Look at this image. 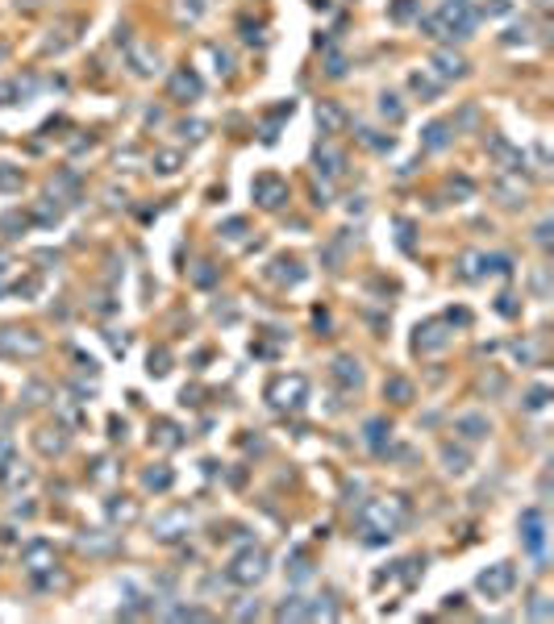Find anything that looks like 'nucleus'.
Listing matches in <instances>:
<instances>
[{"label":"nucleus","instance_id":"f257e3e1","mask_svg":"<svg viewBox=\"0 0 554 624\" xmlns=\"http://www.w3.org/2000/svg\"><path fill=\"white\" fill-rule=\"evenodd\" d=\"M471 25H475V17H471L467 0H446L437 13L425 17V34H430V38H467Z\"/></svg>","mask_w":554,"mask_h":624},{"label":"nucleus","instance_id":"f03ea898","mask_svg":"<svg viewBox=\"0 0 554 624\" xmlns=\"http://www.w3.org/2000/svg\"><path fill=\"white\" fill-rule=\"evenodd\" d=\"M250 196H254L259 208H284V204H288V179L275 175V171H263V175H254Z\"/></svg>","mask_w":554,"mask_h":624},{"label":"nucleus","instance_id":"7ed1b4c3","mask_svg":"<svg viewBox=\"0 0 554 624\" xmlns=\"http://www.w3.org/2000/svg\"><path fill=\"white\" fill-rule=\"evenodd\" d=\"M305 396H309V379H305V375H280L275 383L267 387V400H271L275 408H300Z\"/></svg>","mask_w":554,"mask_h":624},{"label":"nucleus","instance_id":"20e7f679","mask_svg":"<svg viewBox=\"0 0 554 624\" xmlns=\"http://www.w3.org/2000/svg\"><path fill=\"white\" fill-rule=\"evenodd\" d=\"M263 570H267L263 550H246V553H238V558L229 562V578H234V583H242V587L259 583V578H263Z\"/></svg>","mask_w":554,"mask_h":624},{"label":"nucleus","instance_id":"39448f33","mask_svg":"<svg viewBox=\"0 0 554 624\" xmlns=\"http://www.w3.org/2000/svg\"><path fill=\"white\" fill-rule=\"evenodd\" d=\"M42 337L34 329H0V350L4 354H42Z\"/></svg>","mask_w":554,"mask_h":624},{"label":"nucleus","instance_id":"423d86ee","mask_svg":"<svg viewBox=\"0 0 554 624\" xmlns=\"http://www.w3.org/2000/svg\"><path fill=\"white\" fill-rule=\"evenodd\" d=\"M450 341V333L442 329V321H425V325H417V337H412V350L417 354H434Z\"/></svg>","mask_w":554,"mask_h":624},{"label":"nucleus","instance_id":"0eeeda50","mask_svg":"<svg viewBox=\"0 0 554 624\" xmlns=\"http://www.w3.org/2000/svg\"><path fill=\"white\" fill-rule=\"evenodd\" d=\"M317 125H321V134H342V129L350 125V113H346L337 100H321V104H317Z\"/></svg>","mask_w":554,"mask_h":624},{"label":"nucleus","instance_id":"6e6552de","mask_svg":"<svg viewBox=\"0 0 554 624\" xmlns=\"http://www.w3.org/2000/svg\"><path fill=\"white\" fill-rule=\"evenodd\" d=\"M167 88H171V96H175V100H196L204 84H200V75H196L192 67H179V71L171 75V84H167Z\"/></svg>","mask_w":554,"mask_h":624},{"label":"nucleus","instance_id":"1a4fd4ad","mask_svg":"<svg viewBox=\"0 0 554 624\" xmlns=\"http://www.w3.org/2000/svg\"><path fill=\"white\" fill-rule=\"evenodd\" d=\"M317 171H321L325 179H337V175L346 171V154H342L337 146L321 142V146H317Z\"/></svg>","mask_w":554,"mask_h":624},{"label":"nucleus","instance_id":"9d476101","mask_svg":"<svg viewBox=\"0 0 554 624\" xmlns=\"http://www.w3.org/2000/svg\"><path fill=\"white\" fill-rule=\"evenodd\" d=\"M508 587H513V566H505V562L492 566L488 575H480V591H483V595H505Z\"/></svg>","mask_w":554,"mask_h":624},{"label":"nucleus","instance_id":"9b49d317","mask_svg":"<svg viewBox=\"0 0 554 624\" xmlns=\"http://www.w3.org/2000/svg\"><path fill=\"white\" fill-rule=\"evenodd\" d=\"M125 59H129V67L138 75L159 71V54H154V46H146V42H134V46L125 50Z\"/></svg>","mask_w":554,"mask_h":624},{"label":"nucleus","instance_id":"f8f14e48","mask_svg":"<svg viewBox=\"0 0 554 624\" xmlns=\"http://www.w3.org/2000/svg\"><path fill=\"white\" fill-rule=\"evenodd\" d=\"M434 71L442 75V79H463V75H467V59L455 54V50H437V54H434Z\"/></svg>","mask_w":554,"mask_h":624},{"label":"nucleus","instance_id":"ddd939ff","mask_svg":"<svg viewBox=\"0 0 554 624\" xmlns=\"http://www.w3.org/2000/svg\"><path fill=\"white\" fill-rule=\"evenodd\" d=\"M480 275H488V254H480V250L458 254V279H463V283H471V279H480Z\"/></svg>","mask_w":554,"mask_h":624},{"label":"nucleus","instance_id":"4468645a","mask_svg":"<svg viewBox=\"0 0 554 624\" xmlns=\"http://www.w3.org/2000/svg\"><path fill=\"white\" fill-rule=\"evenodd\" d=\"M25 562H29V570H46V566H54V545H50V541H29V545H25Z\"/></svg>","mask_w":554,"mask_h":624},{"label":"nucleus","instance_id":"2eb2a0df","mask_svg":"<svg viewBox=\"0 0 554 624\" xmlns=\"http://www.w3.org/2000/svg\"><path fill=\"white\" fill-rule=\"evenodd\" d=\"M267 275H271V279H280V283H300V279H305V271H300V263H296V258H275Z\"/></svg>","mask_w":554,"mask_h":624},{"label":"nucleus","instance_id":"dca6fc26","mask_svg":"<svg viewBox=\"0 0 554 624\" xmlns=\"http://www.w3.org/2000/svg\"><path fill=\"white\" fill-rule=\"evenodd\" d=\"M334 379H337V383H346V387H359V379H362L359 362H350V358H337V362H334Z\"/></svg>","mask_w":554,"mask_h":624},{"label":"nucleus","instance_id":"f3484780","mask_svg":"<svg viewBox=\"0 0 554 624\" xmlns=\"http://www.w3.org/2000/svg\"><path fill=\"white\" fill-rule=\"evenodd\" d=\"M446 142H450V134H446V121H434V125H425V150H442Z\"/></svg>","mask_w":554,"mask_h":624},{"label":"nucleus","instance_id":"a211bd4d","mask_svg":"<svg viewBox=\"0 0 554 624\" xmlns=\"http://www.w3.org/2000/svg\"><path fill=\"white\" fill-rule=\"evenodd\" d=\"M21 167H9V163H0V192H17L21 188Z\"/></svg>","mask_w":554,"mask_h":624},{"label":"nucleus","instance_id":"6ab92c4d","mask_svg":"<svg viewBox=\"0 0 554 624\" xmlns=\"http://www.w3.org/2000/svg\"><path fill=\"white\" fill-rule=\"evenodd\" d=\"M154 171H159V175H175V171H179V154H175V150H159V154H154Z\"/></svg>","mask_w":554,"mask_h":624},{"label":"nucleus","instance_id":"aec40b11","mask_svg":"<svg viewBox=\"0 0 554 624\" xmlns=\"http://www.w3.org/2000/svg\"><path fill=\"white\" fill-rule=\"evenodd\" d=\"M384 391L392 396V400H396V404H405V400L412 396V383H409V379H387Z\"/></svg>","mask_w":554,"mask_h":624},{"label":"nucleus","instance_id":"412c9836","mask_svg":"<svg viewBox=\"0 0 554 624\" xmlns=\"http://www.w3.org/2000/svg\"><path fill=\"white\" fill-rule=\"evenodd\" d=\"M525 525H530V550H542V516L538 512H525Z\"/></svg>","mask_w":554,"mask_h":624},{"label":"nucleus","instance_id":"4be33fe9","mask_svg":"<svg viewBox=\"0 0 554 624\" xmlns=\"http://www.w3.org/2000/svg\"><path fill=\"white\" fill-rule=\"evenodd\" d=\"M380 113H384L387 121H405V104H400L396 96H384L380 100Z\"/></svg>","mask_w":554,"mask_h":624},{"label":"nucleus","instance_id":"5701e85b","mask_svg":"<svg viewBox=\"0 0 554 624\" xmlns=\"http://www.w3.org/2000/svg\"><path fill=\"white\" fill-rule=\"evenodd\" d=\"M458 429H471L467 437H483L488 433V421L483 416H458Z\"/></svg>","mask_w":554,"mask_h":624},{"label":"nucleus","instance_id":"b1692460","mask_svg":"<svg viewBox=\"0 0 554 624\" xmlns=\"http://www.w3.org/2000/svg\"><path fill=\"white\" fill-rule=\"evenodd\" d=\"M409 88L417 92V96H434V92H437V88H434V84H430V79H425L421 71H412V75H409Z\"/></svg>","mask_w":554,"mask_h":624},{"label":"nucleus","instance_id":"393cba45","mask_svg":"<svg viewBox=\"0 0 554 624\" xmlns=\"http://www.w3.org/2000/svg\"><path fill=\"white\" fill-rule=\"evenodd\" d=\"M213 279H217V271H213L209 263H200V271H192V283H200V288H209Z\"/></svg>","mask_w":554,"mask_h":624},{"label":"nucleus","instance_id":"a878e982","mask_svg":"<svg viewBox=\"0 0 554 624\" xmlns=\"http://www.w3.org/2000/svg\"><path fill=\"white\" fill-rule=\"evenodd\" d=\"M146 487H159L163 491V487H171V475L167 470H146Z\"/></svg>","mask_w":554,"mask_h":624},{"label":"nucleus","instance_id":"bb28decb","mask_svg":"<svg viewBox=\"0 0 554 624\" xmlns=\"http://www.w3.org/2000/svg\"><path fill=\"white\" fill-rule=\"evenodd\" d=\"M412 17V0H396L392 4V21H409Z\"/></svg>","mask_w":554,"mask_h":624},{"label":"nucleus","instance_id":"cd10ccee","mask_svg":"<svg viewBox=\"0 0 554 624\" xmlns=\"http://www.w3.org/2000/svg\"><path fill=\"white\" fill-rule=\"evenodd\" d=\"M450 192H458V196H471V192H475V183L458 175V179H450Z\"/></svg>","mask_w":554,"mask_h":624},{"label":"nucleus","instance_id":"c85d7f7f","mask_svg":"<svg viewBox=\"0 0 554 624\" xmlns=\"http://www.w3.org/2000/svg\"><path fill=\"white\" fill-rule=\"evenodd\" d=\"M150 371H154V375H163V371H167V350H159V354H150Z\"/></svg>","mask_w":554,"mask_h":624},{"label":"nucleus","instance_id":"c756f323","mask_svg":"<svg viewBox=\"0 0 554 624\" xmlns=\"http://www.w3.org/2000/svg\"><path fill=\"white\" fill-rule=\"evenodd\" d=\"M242 229H246V221H242V216L225 221V238H242Z\"/></svg>","mask_w":554,"mask_h":624},{"label":"nucleus","instance_id":"7c9ffc66","mask_svg":"<svg viewBox=\"0 0 554 624\" xmlns=\"http://www.w3.org/2000/svg\"><path fill=\"white\" fill-rule=\"evenodd\" d=\"M184 134H188V138H204V125H200V121H192V125L184 121Z\"/></svg>","mask_w":554,"mask_h":624},{"label":"nucleus","instance_id":"2f4dec72","mask_svg":"<svg viewBox=\"0 0 554 624\" xmlns=\"http://www.w3.org/2000/svg\"><path fill=\"white\" fill-rule=\"evenodd\" d=\"M533 4H538V9H546V4H550V0H533Z\"/></svg>","mask_w":554,"mask_h":624}]
</instances>
